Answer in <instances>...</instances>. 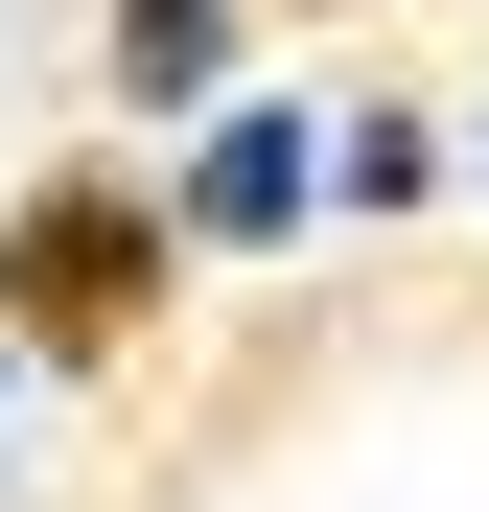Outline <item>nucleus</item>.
Wrapping results in <instances>:
<instances>
[{"label": "nucleus", "mask_w": 489, "mask_h": 512, "mask_svg": "<svg viewBox=\"0 0 489 512\" xmlns=\"http://www.w3.org/2000/svg\"><path fill=\"white\" fill-rule=\"evenodd\" d=\"M140 280H163V233L117 187H47L24 233H0V303H47V326H140Z\"/></svg>", "instance_id": "1"}, {"label": "nucleus", "mask_w": 489, "mask_h": 512, "mask_svg": "<svg viewBox=\"0 0 489 512\" xmlns=\"http://www.w3.org/2000/svg\"><path fill=\"white\" fill-rule=\"evenodd\" d=\"M303 210H326L303 94H233V117H210V163H187V233H210V256H257V233H303Z\"/></svg>", "instance_id": "2"}, {"label": "nucleus", "mask_w": 489, "mask_h": 512, "mask_svg": "<svg viewBox=\"0 0 489 512\" xmlns=\"http://www.w3.org/2000/svg\"><path fill=\"white\" fill-rule=\"evenodd\" d=\"M210 70H233V0H140L117 24V94H210Z\"/></svg>", "instance_id": "3"}, {"label": "nucleus", "mask_w": 489, "mask_h": 512, "mask_svg": "<svg viewBox=\"0 0 489 512\" xmlns=\"http://www.w3.org/2000/svg\"><path fill=\"white\" fill-rule=\"evenodd\" d=\"M420 187H443L420 117H350V140H326V210H420Z\"/></svg>", "instance_id": "4"}]
</instances>
